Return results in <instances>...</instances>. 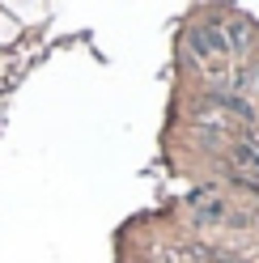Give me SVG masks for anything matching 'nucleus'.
<instances>
[{
	"label": "nucleus",
	"mask_w": 259,
	"mask_h": 263,
	"mask_svg": "<svg viewBox=\"0 0 259 263\" xmlns=\"http://www.w3.org/2000/svg\"><path fill=\"white\" fill-rule=\"evenodd\" d=\"M187 47H191V55H196V60L230 55V30H225L221 22H200V26H191Z\"/></svg>",
	"instance_id": "nucleus-1"
},
{
	"label": "nucleus",
	"mask_w": 259,
	"mask_h": 263,
	"mask_svg": "<svg viewBox=\"0 0 259 263\" xmlns=\"http://www.w3.org/2000/svg\"><path fill=\"white\" fill-rule=\"evenodd\" d=\"M221 263H238V259H234V255H225V259H221Z\"/></svg>",
	"instance_id": "nucleus-2"
}]
</instances>
